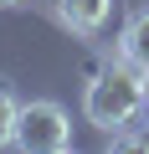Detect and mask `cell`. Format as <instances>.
I'll list each match as a JSON object with an SVG mask.
<instances>
[{"mask_svg": "<svg viewBox=\"0 0 149 154\" xmlns=\"http://www.w3.org/2000/svg\"><path fill=\"white\" fill-rule=\"evenodd\" d=\"M139 108H144V67H134L129 57L123 62H108L88 82V93H82V113L103 134H118L123 123H134Z\"/></svg>", "mask_w": 149, "mask_h": 154, "instance_id": "6da1fadb", "label": "cell"}, {"mask_svg": "<svg viewBox=\"0 0 149 154\" xmlns=\"http://www.w3.org/2000/svg\"><path fill=\"white\" fill-rule=\"evenodd\" d=\"M16 149L26 154H67L72 149V123H67V108L51 103V98H36V103H21L16 113Z\"/></svg>", "mask_w": 149, "mask_h": 154, "instance_id": "7a4b0ae2", "label": "cell"}, {"mask_svg": "<svg viewBox=\"0 0 149 154\" xmlns=\"http://www.w3.org/2000/svg\"><path fill=\"white\" fill-rule=\"evenodd\" d=\"M108 11H113V0H57V16H62L72 31H82V36L103 31Z\"/></svg>", "mask_w": 149, "mask_h": 154, "instance_id": "3957f363", "label": "cell"}, {"mask_svg": "<svg viewBox=\"0 0 149 154\" xmlns=\"http://www.w3.org/2000/svg\"><path fill=\"white\" fill-rule=\"evenodd\" d=\"M118 51H123L134 67H149V11H139V16L123 26V36H118Z\"/></svg>", "mask_w": 149, "mask_h": 154, "instance_id": "277c9868", "label": "cell"}, {"mask_svg": "<svg viewBox=\"0 0 149 154\" xmlns=\"http://www.w3.org/2000/svg\"><path fill=\"white\" fill-rule=\"evenodd\" d=\"M16 113H21V103L0 88V144H11V139H16Z\"/></svg>", "mask_w": 149, "mask_h": 154, "instance_id": "5b68a950", "label": "cell"}, {"mask_svg": "<svg viewBox=\"0 0 149 154\" xmlns=\"http://www.w3.org/2000/svg\"><path fill=\"white\" fill-rule=\"evenodd\" d=\"M144 108H149V67H144Z\"/></svg>", "mask_w": 149, "mask_h": 154, "instance_id": "8992f818", "label": "cell"}, {"mask_svg": "<svg viewBox=\"0 0 149 154\" xmlns=\"http://www.w3.org/2000/svg\"><path fill=\"white\" fill-rule=\"evenodd\" d=\"M0 5H21V0H0Z\"/></svg>", "mask_w": 149, "mask_h": 154, "instance_id": "52a82bcc", "label": "cell"}]
</instances>
